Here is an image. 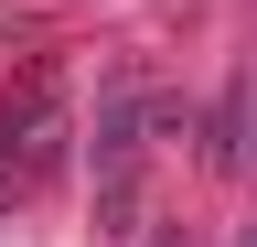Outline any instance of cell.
Returning <instances> with one entry per match:
<instances>
[{
  "label": "cell",
  "instance_id": "1",
  "mask_svg": "<svg viewBox=\"0 0 257 247\" xmlns=\"http://www.w3.org/2000/svg\"><path fill=\"white\" fill-rule=\"evenodd\" d=\"M140 172H150V86L118 75L96 97V215H107V236L140 226Z\"/></svg>",
  "mask_w": 257,
  "mask_h": 247
}]
</instances>
